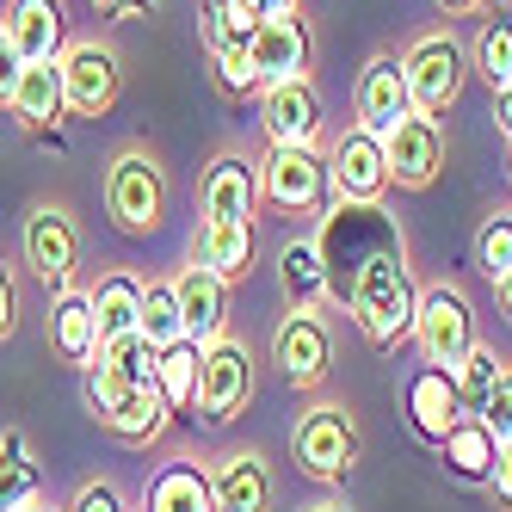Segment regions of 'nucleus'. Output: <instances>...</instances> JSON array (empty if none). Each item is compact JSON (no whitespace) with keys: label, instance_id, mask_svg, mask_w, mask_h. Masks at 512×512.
I'll return each instance as SVG.
<instances>
[{"label":"nucleus","instance_id":"f257e3e1","mask_svg":"<svg viewBox=\"0 0 512 512\" xmlns=\"http://www.w3.org/2000/svg\"><path fill=\"white\" fill-rule=\"evenodd\" d=\"M340 309L377 352H395L414 334V309H420V278L408 266V247H383L377 260H364L346 284Z\"/></svg>","mask_w":512,"mask_h":512},{"label":"nucleus","instance_id":"f03ea898","mask_svg":"<svg viewBox=\"0 0 512 512\" xmlns=\"http://www.w3.org/2000/svg\"><path fill=\"white\" fill-rule=\"evenodd\" d=\"M315 247H321V266H327V297H346V284L364 260H377L383 247H408V235H401V223L383 210V204H327L321 223L309 229Z\"/></svg>","mask_w":512,"mask_h":512},{"label":"nucleus","instance_id":"7ed1b4c3","mask_svg":"<svg viewBox=\"0 0 512 512\" xmlns=\"http://www.w3.org/2000/svg\"><path fill=\"white\" fill-rule=\"evenodd\" d=\"M105 216H112V229L124 235H155L167 223V204H173V186H167V167L155 149H142V142H124V149L105 161Z\"/></svg>","mask_w":512,"mask_h":512},{"label":"nucleus","instance_id":"20e7f679","mask_svg":"<svg viewBox=\"0 0 512 512\" xmlns=\"http://www.w3.org/2000/svg\"><path fill=\"white\" fill-rule=\"evenodd\" d=\"M290 457H297V469L309 475V482L340 488L358 469V457H364L358 414L346 408V401H334V395H315L297 414V426H290Z\"/></svg>","mask_w":512,"mask_h":512},{"label":"nucleus","instance_id":"39448f33","mask_svg":"<svg viewBox=\"0 0 512 512\" xmlns=\"http://www.w3.org/2000/svg\"><path fill=\"white\" fill-rule=\"evenodd\" d=\"M87 414L112 438L136 445V451L142 445H161L167 426H173V408L161 401L155 383H130L118 371H105V364H87Z\"/></svg>","mask_w":512,"mask_h":512},{"label":"nucleus","instance_id":"423d86ee","mask_svg":"<svg viewBox=\"0 0 512 512\" xmlns=\"http://www.w3.org/2000/svg\"><path fill=\"white\" fill-rule=\"evenodd\" d=\"M401 75H408V105L420 118H445L463 93V81H469V44L451 25L420 31V38L401 50Z\"/></svg>","mask_w":512,"mask_h":512},{"label":"nucleus","instance_id":"0eeeda50","mask_svg":"<svg viewBox=\"0 0 512 512\" xmlns=\"http://www.w3.org/2000/svg\"><path fill=\"white\" fill-rule=\"evenodd\" d=\"M414 352L420 364H438V371H457L463 352L475 346V303L457 278H432L420 284V309H414Z\"/></svg>","mask_w":512,"mask_h":512},{"label":"nucleus","instance_id":"6e6552de","mask_svg":"<svg viewBox=\"0 0 512 512\" xmlns=\"http://www.w3.org/2000/svg\"><path fill=\"white\" fill-rule=\"evenodd\" d=\"M253 383H260V371H253V352L247 340L223 334L204 346V364H198V401L192 408L204 414V426H235L247 414L253 401Z\"/></svg>","mask_w":512,"mask_h":512},{"label":"nucleus","instance_id":"1a4fd4ad","mask_svg":"<svg viewBox=\"0 0 512 512\" xmlns=\"http://www.w3.org/2000/svg\"><path fill=\"white\" fill-rule=\"evenodd\" d=\"M62 99H68V118H105L124 93V56L105 44V38H75L62 56Z\"/></svg>","mask_w":512,"mask_h":512},{"label":"nucleus","instance_id":"9d476101","mask_svg":"<svg viewBox=\"0 0 512 512\" xmlns=\"http://www.w3.org/2000/svg\"><path fill=\"white\" fill-rule=\"evenodd\" d=\"M260 192L284 216H321L334 204V179H327L321 149H266L260 155Z\"/></svg>","mask_w":512,"mask_h":512},{"label":"nucleus","instance_id":"9b49d317","mask_svg":"<svg viewBox=\"0 0 512 512\" xmlns=\"http://www.w3.org/2000/svg\"><path fill=\"white\" fill-rule=\"evenodd\" d=\"M19 241H25V266H31V278H38L50 297L75 290V272H81V229H75V216H68L62 204H31Z\"/></svg>","mask_w":512,"mask_h":512},{"label":"nucleus","instance_id":"f8f14e48","mask_svg":"<svg viewBox=\"0 0 512 512\" xmlns=\"http://www.w3.org/2000/svg\"><path fill=\"white\" fill-rule=\"evenodd\" d=\"M272 364H278V377L290 389H303V395H321L327 389V371H334V327L321 321V309H290L278 321Z\"/></svg>","mask_w":512,"mask_h":512},{"label":"nucleus","instance_id":"ddd939ff","mask_svg":"<svg viewBox=\"0 0 512 512\" xmlns=\"http://www.w3.org/2000/svg\"><path fill=\"white\" fill-rule=\"evenodd\" d=\"M327 179H334L340 204H383L389 198V155L383 136H371L364 124H346L340 136H327Z\"/></svg>","mask_w":512,"mask_h":512},{"label":"nucleus","instance_id":"4468645a","mask_svg":"<svg viewBox=\"0 0 512 512\" xmlns=\"http://www.w3.org/2000/svg\"><path fill=\"white\" fill-rule=\"evenodd\" d=\"M260 130H266L272 149H321V136H327V99H321L315 75L260 87Z\"/></svg>","mask_w":512,"mask_h":512},{"label":"nucleus","instance_id":"2eb2a0df","mask_svg":"<svg viewBox=\"0 0 512 512\" xmlns=\"http://www.w3.org/2000/svg\"><path fill=\"white\" fill-rule=\"evenodd\" d=\"M266 204L260 192V155H247V149H216L204 179H198V210H204V223H253Z\"/></svg>","mask_w":512,"mask_h":512},{"label":"nucleus","instance_id":"dca6fc26","mask_svg":"<svg viewBox=\"0 0 512 512\" xmlns=\"http://www.w3.org/2000/svg\"><path fill=\"white\" fill-rule=\"evenodd\" d=\"M247 56H253V75L260 87H278V81H303L315 68V31L303 13H272L260 19V31L247 38Z\"/></svg>","mask_w":512,"mask_h":512},{"label":"nucleus","instance_id":"f3484780","mask_svg":"<svg viewBox=\"0 0 512 512\" xmlns=\"http://www.w3.org/2000/svg\"><path fill=\"white\" fill-rule=\"evenodd\" d=\"M408 75H401V56L395 50H371L352 81V124H364L371 136H389L401 118H408Z\"/></svg>","mask_w":512,"mask_h":512},{"label":"nucleus","instance_id":"a211bd4d","mask_svg":"<svg viewBox=\"0 0 512 512\" xmlns=\"http://www.w3.org/2000/svg\"><path fill=\"white\" fill-rule=\"evenodd\" d=\"M210 500L216 512H272L278 506V475L266 463V451L253 445H235L223 457H210Z\"/></svg>","mask_w":512,"mask_h":512},{"label":"nucleus","instance_id":"6ab92c4d","mask_svg":"<svg viewBox=\"0 0 512 512\" xmlns=\"http://www.w3.org/2000/svg\"><path fill=\"white\" fill-rule=\"evenodd\" d=\"M383 155H389V186L401 192H426L438 173H445V124L408 112L389 136H383Z\"/></svg>","mask_w":512,"mask_h":512},{"label":"nucleus","instance_id":"aec40b11","mask_svg":"<svg viewBox=\"0 0 512 512\" xmlns=\"http://www.w3.org/2000/svg\"><path fill=\"white\" fill-rule=\"evenodd\" d=\"M401 408H408V426L420 445H445V432L469 414L463 395H457V377L438 371V364H420V371H408V383H401Z\"/></svg>","mask_w":512,"mask_h":512},{"label":"nucleus","instance_id":"412c9836","mask_svg":"<svg viewBox=\"0 0 512 512\" xmlns=\"http://www.w3.org/2000/svg\"><path fill=\"white\" fill-rule=\"evenodd\" d=\"M173 297H179V327H186L192 346H210L229 334V284L204 272L198 260L173 272Z\"/></svg>","mask_w":512,"mask_h":512},{"label":"nucleus","instance_id":"4be33fe9","mask_svg":"<svg viewBox=\"0 0 512 512\" xmlns=\"http://www.w3.org/2000/svg\"><path fill=\"white\" fill-rule=\"evenodd\" d=\"M7 44L19 50V62H56L68 50V13L62 0H7Z\"/></svg>","mask_w":512,"mask_h":512},{"label":"nucleus","instance_id":"5701e85b","mask_svg":"<svg viewBox=\"0 0 512 512\" xmlns=\"http://www.w3.org/2000/svg\"><path fill=\"white\" fill-rule=\"evenodd\" d=\"M7 112H13V124H19L25 136H50V142H56V130H62V118H68L62 68H56V62H25V68H19V87H13V99H7Z\"/></svg>","mask_w":512,"mask_h":512},{"label":"nucleus","instance_id":"b1692460","mask_svg":"<svg viewBox=\"0 0 512 512\" xmlns=\"http://www.w3.org/2000/svg\"><path fill=\"white\" fill-rule=\"evenodd\" d=\"M142 512H216V500H210V469L198 457H167L149 475Z\"/></svg>","mask_w":512,"mask_h":512},{"label":"nucleus","instance_id":"393cba45","mask_svg":"<svg viewBox=\"0 0 512 512\" xmlns=\"http://www.w3.org/2000/svg\"><path fill=\"white\" fill-rule=\"evenodd\" d=\"M278 290L290 309H327V266H321V247L315 235H284L278 241Z\"/></svg>","mask_w":512,"mask_h":512},{"label":"nucleus","instance_id":"a878e982","mask_svg":"<svg viewBox=\"0 0 512 512\" xmlns=\"http://www.w3.org/2000/svg\"><path fill=\"white\" fill-rule=\"evenodd\" d=\"M253 223H198L192 229V260L204 272H216L223 284H241L253 272Z\"/></svg>","mask_w":512,"mask_h":512},{"label":"nucleus","instance_id":"bb28decb","mask_svg":"<svg viewBox=\"0 0 512 512\" xmlns=\"http://www.w3.org/2000/svg\"><path fill=\"white\" fill-rule=\"evenodd\" d=\"M50 352L62 364H93L99 352V321H93V303H87V290H62V297H50Z\"/></svg>","mask_w":512,"mask_h":512},{"label":"nucleus","instance_id":"cd10ccee","mask_svg":"<svg viewBox=\"0 0 512 512\" xmlns=\"http://www.w3.org/2000/svg\"><path fill=\"white\" fill-rule=\"evenodd\" d=\"M469 68H475V75H482L494 93H500V87H512V7H506V0H488L482 19H475Z\"/></svg>","mask_w":512,"mask_h":512},{"label":"nucleus","instance_id":"c85d7f7f","mask_svg":"<svg viewBox=\"0 0 512 512\" xmlns=\"http://www.w3.org/2000/svg\"><path fill=\"white\" fill-rule=\"evenodd\" d=\"M438 457H445V469L457 475V482H482V488H488V475H494V463H500V445H494V432L475 420V414H463V420L445 432Z\"/></svg>","mask_w":512,"mask_h":512},{"label":"nucleus","instance_id":"c756f323","mask_svg":"<svg viewBox=\"0 0 512 512\" xmlns=\"http://www.w3.org/2000/svg\"><path fill=\"white\" fill-rule=\"evenodd\" d=\"M87 303H93V321H99V340L136 334V321H142V278L136 272H105L87 290Z\"/></svg>","mask_w":512,"mask_h":512},{"label":"nucleus","instance_id":"7c9ffc66","mask_svg":"<svg viewBox=\"0 0 512 512\" xmlns=\"http://www.w3.org/2000/svg\"><path fill=\"white\" fill-rule=\"evenodd\" d=\"M38 482H44V469H38V451H31L25 426H7L0 432V512L31 506L38 500Z\"/></svg>","mask_w":512,"mask_h":512},{"label":"nucleus","instance_id":"2f4dec72","mask_svg":"<svg viewBox=\"0 0 512 512\" xmlns=\"http://www.w3.org/2000/svg\"><path fill=\"white\" fill-rule=\"evenodd\" d=\"M198 364H204V346H192V340H173L155 352V389L173 414H186L198 401Z\"/></svg>","mask_w":512,"mask_h":512},{"label":"nucleus","instance_id":"473e14b6","mask_svg":"<svg viewBox=\"0 0 512 512\" xmlns=\"http://www.w3.org/2000/svg\"><path fill=\"white\" fill-rule=\"evenodd\" d=\"M136 334L149 340L155 352H161V346H173V340H186V327H179L173 278H149V284H142V321H136Z\"/></svg>","mask_w":512,"mask_h":512},{"label":"nucleus","instance_id":"72a5a7b5","mask_svg":"<svg viewBox=\"0 0 512 512\" xmlns=\"http://www.w3.org/2000/svg\"><path fill=\"white\" fill-rule=\"evenodd\" d=\"M500 371H506V358H500L488 340H475V346L463 352V364H457L451 377H457V395H463V408H469V414H475V408L488 401V389L500 383Z\"/></svg>","mask_w":512,"mask_h":512},{"label":"nucleus","instance_id":"f704fd0d","mask_svg":"<svg viewBox=\"0 0 512 512\" xmlns=\"http://www.w3.org/2000/svg\"><path fill=\"white\" fill-rule=\"evenodd\" d=\"M475 266L488 272V284H494L500 272H512V204L488 210L482 223H475Z\"/></svg>","mask_w":512,"mask_h":512},{"label":"nucleus","instance_id":"c9c22d12","mask_svg":"<svg viewBox=\"0 0 512 512\" xmlns=\"http://www.w3.org/2000/svg\"><path fill=\"white\" fill-rule=\"evenodd\" d=\"M93 364H105V371H118L130 383H155V346L142 334H118V340H99Z\"/></svg>","mask_w":512,"mask_h":512},{"label":"nucleus","instance_id":"e433bc0d","mask_svg":"<svg viewBox=\"0 0 512 512\" xmlns=\"http://www.w3.org/2000/svg\"><path fill=\"white\" fill-rule=\"evenodd\" d=\"M210 68H216V93L223 99H260V75H253V56L247 44H216L210 50Z\"/></svg>","mask_w":512,"mask_h":512},{"label":"nucleus","instance_id":"4c0bfd02","mask_svg":"<svg viewBox=\"0 0 512 512\" xmlns=\"http://www.w3.org/2000/svg\"><path fill=\"white\" fill-rule=\"evenodd\" d=\"M475 420L494 432V445H512V364L500 371V383L488 389V401L475 408Z\"/></svg>","mask_w":512,"mask_h":512},{"label":"nucleus","instance_id":"58836bf2","mask_svg":"<svg viewBox=\"0 0 512 512\" xmlns=\"http://www.w3.org/2000/svg\"><path fill=\"white\" fill-rule=\"evenodd\" d=\"M62 512H130V500H124V488L112 482V475H87Z\"/></svg>","mask_w":512,"mask_h":512},{"label":"nucleus","instance_id":"ea45409f","mask_svg":"<svg viewBox=\"0 0 512 512\" xmlns=\"http://www.w3.org/2000/svg\"><path fill=\"white\" fill-rule=\"evenodd\" d=\"M13 327H19V278H13L7 260H0V346L13 340Z\"/></svg>","mask_w":512,"mask_h":512},{"label":"nucleus","instance_id":"a19ab883","mask_svg":"<svg viewBox=\"0 0 512 512\" xmlns=\"http://www.w3.org/2000/svg\"><path fill=\"white\" fill-rule=\"evenodd\" d=\"M488 494H494L500 512H512V445H500V463H494V475H488Z\"/></svg>","mask_w":512,"mask_h":512},{"label":"nucleus","instance_id":"79ce46f5","mask_svg":"<svg viewBox=\"0 0 512 512\" xmlns=\"http://www.w3.org/2000/svg\"><path fill=\"white\" fill-rule=\"evenodd\" d=\"M19 68H25V62H19V50L7 44V31H0V105L13 99V87H19Z\"/></svg>","mask_w":512,"mask_h":512},{"label":"nucleus","instance_id":"37998d69","mask_svg":"<svg viewBox=\"0 0 512 512\" xmlns=\"http://www.w3.org/2000/svg\"><path fill=\"white\" fill-rule=\"evenodd\" d=\"M432 7L445 13V19H482V7H488V0H432Z\"/></svg>","mask_w":512,"mask_h":512},{"label":"nucleus","instance_id":"c03bdc74","mask_svg":"<svg viewBox=\"0 0 512 512\" xmlns=\"http://www.w3.org/2000/svg\"><path fill=\"white\" fill-rule=\"evenodd\" d=\"M494 124H500V136L512 142V87H500V93H494Z\"/></svg>","mask_w":512,"mask_h":512},{"label":"nucleus","instance_id":"a18cd8bd","mask_svg":"<svg viewBox=\"0 0 512 512\" xmlns=\"http://www.w3.org/2000/svg\"><path fill=\"white\" fill-rule=\"evenodd\" d=\"M494 309H500V321L512 327V272H500V278H494Z\"/></svg>","mask_w":512,"mask_h":512},{"label":"nucleus","instance_id":"49530a36","mask_svg":"<svg viewBox=\"0 0 512 512\" xmlns=\"http://www.w3.org/2000/svg\"><path fill=\"white\" fill-rule=\"evenodd\" d=\"M297 512H352V500H346V494H321V500H309V506H297Z\"/></svg>","mask_w":512,"mask_h":512},{"label":"nucleus","instance_id":"de8ad7c7","mask_svg":"<svg viewBox=\"0 0 512 512\" xmlns=\"http://www.w3.org/2000/svg\"><path fill=\"white\" fill-rule=\"evenodd\" d=\"M93 7H99V13H112V19H124V13H142L149 0H93Z\"/></svg>","mask_w":512,"mask_h":512},{"label":"nucleus","instance_id":"09e8293b","mask_svg":"<svg viewBox=\"0 0 512 512\" xmlns=\"http://www.w3.org/2000/svg\"><path fill=\"white\" fill-rule=\"evenodd\" d=\"M253 7L272 19V13H303V0H253Z\"/></svg>","mask_w":512,"mask_h":512},{"label":"nucleus","instance_id":"8fccbe9b","mask_svg":"<svg viewBox=\"0 0 512 512\" xmlns=\"http://www.w3.org/2000/svg\"><path fill=\"white\" fill-rule=\"evenodd\" d=\"M19 512H62V506H44V500H31V506H19Z\"/></svg>","mask_w":512,"mask_h":512}]
</instances>
